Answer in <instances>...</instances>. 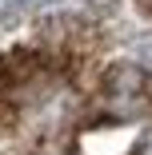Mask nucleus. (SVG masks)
<instances>
[{"mask_svg": "<svg viewBox=\"0 0 152 155\" xmlns=\"http://www.w3.org/2000/svg\"><path fill=\"white\" fill-rule=\"evenodd\" d=\"M136 155H152V131H148V135L140 139V151H136Z\"/></svg>", "mask_w": 152, "mask_h": 155, "instance_id": "nucleus-1", "label": "nucleus"}]
</instances>
